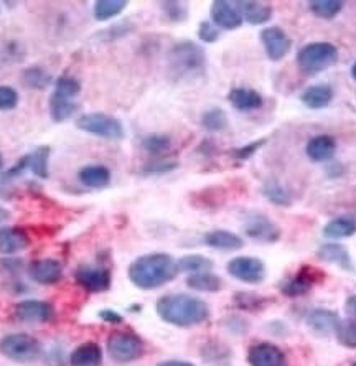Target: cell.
Segmentation results:
<instances>
[{
    "label": "cell",
    "mask_w": 356,
    "mask_h": 366,
    "mask_svg": "<svg viewBox=\"0 0 356 366\" xmlns=\"http://www.w3.org/2000/svg\"><path fill=\"white\" fill-rule=\"evenodd\" d=\"M157 314L167 324L175 327H195L210 317L208 303L188 294H167L158 299Z\"/></svg>",
    "instance_id": "obj_1"
},
{
    "label": "cell",
    "mask_w": 356,
    "mask_h": 366,
    "mask_svg": "<svg viewBox=\"0 0 356 366\" xmlns=\"http://www.w3.org/2000/svg\"><path fill=\"white\" fill-rule=\"evenodd\" d=\"M178 274L177 261L165 253L145 254L129 266V279L135 288L152 290L169 284Z\"/></svg>",
    "instance_id": "obj_2"
},
{
    "label": "cell",
    "mask_w": 356,
    "mask_h": 366,
    "mask_svg": "<svg viewBox=\"0 0 356 366\" xmlns=\"http://www.w3.org/2000/svg\"><path fill=\"white\" fill-rule=\"evenodd\" d=\"M169 68L173 78H196L205 73L206 55L193 42H180L169 53Z\"/></svg>",
    "instance_id": "obj_3"
},
{
    "label": "cell",
    "mask_w": 356,
    "mask_h": 366,
    "mask_svg": "<svg viewBox=\"0 0 356 366\" xmlns=\"http://www.w3.org/2000/svg\"><path fill=\"white\" fill-rule=\"evenodd\" d=\"M338 61V48L328 42H316L303 47L297 55V65L303 73L319 74Z\"/></svg>",
    "instance_id": "obj_4"
},
{
    "label": "cell",
    "mask_w": 356,
    "mask_h": 366,
    "mask_svg": "<svg viewBox=\"0 0 356 366\" xmlns=\"http://www.w3.org/2000/svg\"><path fill=\"white\" fill-rule=\"evenodd\" d=\"M0 353L15 363H33L42 355V347L30 333H10L0 340Z\"/></svg>",
    "instance_id": "obj_5"
},
{
    "label": "cell",
    "mask_w": 356,
    "mask_h": 366,
    "mask_svg": "<svg viewBox=\"0 0 356 366\" xmlns=\"http://www.w3.org/2000/svg\"><path fill=\"white\" fill-rule=\"evenodd\" d=\"M76 127L83 132H87V134L108 140H121L126 135L122 122L114 116L103 113H91L79 116L76 119Z\"/></svg>",
    "instance_id": "obj_6"
},
{
    "label": "cell",
    "mask_w": 356,
    "mask_h": 366,
    "mask_svg": "<svg viewBox=\"0 0 356 366\" xmlns=\"http://www.w3.org/2000/svg\"><path fill=\"white\" fill-rule=\"evenodd\" d=\"M108 353L117 363H130L144 355V342L132 332H114L108 338Z\"/></svg>",
    "instance_id": "obj_7"
},
{
    "label": "cell",
    "mask_w": 356,
    "mask_h": 366,
    "mask_svg": "<svg viewBox=\"0 0 356 366\" xmlns=\"http://www.w3.org/2000/svg\"><path fill=\"white\" fill-rule=\"evenodd\" d=\"M228 272L235 279L246 282V284H259L266 277V266L261 259L241 256L228 263Z\"/></svg>",
    "instance_id": "obj_8"
},
{
    "label": "cell",
    "mask_w": 356,
    "mask_h": 366,
    "mask_svg": "<svg viewBox=\"0 0 356 366\" xmlns=\"http://www.w3.org/2000/svg\"><path fill=\"white\" fill-rule=\"evenodd\" d=\"M322 279H325V272L312 266H305L302 267L296 276L290 277L289 281H285L280 289H282V292L287 295V297H300V295H305L309 292L312 285Z\"/></svg>",
    "instance_id": "obj_9"
},
{
    "label": "cell",
    "mask_w": 356,
    "mask_h": 366,
    "mask_svg": "<svg viewBox=\"0 0 356 366\" xmlns=\"http://www.w3.org/2000/svg\"><path fill=\"white\" fill-rule=\"evenodd\" d=\"M261 42L272 61L282 60L292 48V40L279 26H267L261 32Z\"/></svg>",
    "instance_id": "obj_10"
},
{
    "label": "cell",
    "mask_w": 356,
    "mask_h": 366,
    "mask_svg": "<svg viewBox=\"0 0 356 366\" xmlns=\"http://www.w3.org/2000/svg\"><path fill=\"white\" fill-rule=\"evenodd\" d=\"M211 20L218 28L223 30H236L243 24L237 2H226V0H217L211 6Z\"/></svg>",
    "instance_id": "obj_11"
},
{
    "label": "cell",
    "mask_w": 356,
    "mask_h": 366,
    "mask_svg": "<svg viewBox=\"0 0 356 366\" xmlns=\"http://www.w3.org/2000/svg\"><path fill=\"white\" fill-rule=\"evenodd\" d=\"M17 319L28 322V324H45L55 319V308L43 301H22L15 306Z\"/></svg>",
    "instance_id": "obj_12"
},
{
    "label": "cell",
    "mask_w": 356,
    "mask_h": 366,
    "mask_svg": "<svg viewBox=\"0 0 356 366\" xmlns=\"http://www.w3.org/2000/svg\"><path fill=\"white\" fill-rule=\"evenodd\" d=\"M78 284L90 292H104L111 288V272L104 267L83 266L74 272Z\"/></svg>",
    "instance_id": "obj_13"
},
{
    "label": "cell",
    "mask_w": 356,
    "mask_h": 366,
    "mask_svg": "<svg viewBox=\"0 0 356 366\" xmlns=\"http://www.w3.org/2000/svg\"><path fill=\"white\" fill-rule=\"evenodd\" d=\"M248 361L251 366H287V358L279 347L261 342L249 348Z\"/></svg>",
    "instance_id": "obj_14"
},
{
    "label": "cell",
    "mask_w": 356,
    "mask_h": 366,
    "mask_svg": "<svg viewBox=\"0 0 356 366\" xmlns=\"http://www.w3.org/2000/svg\"><path fill=\"white\" fill-rule=\"evenodd\" d=\"M28 276L32 277L37 284L51 285L60 282L61 277H63V266H61V263L56 261V259H38V261H33L30 264Z\"/></svg>",
    "instance_id": "obj_15"
},
{
    "label": "cell",
    "mask_w": 356,
    "mask_h": 366,
    "mask_svg": "<svg viewBox=\"0 0 356 366\" xmlns=\"http://www.w3.org/2000/svg\"><path fill=\"white\" fill-rule=\"evenodd\" d=\"M246 235L261 242H274L280 238L279 228L264 215H251L244 224Z\"/></svg>",
    "instance_id": "obj_16"
},
{
    "label": "cell",
    "mask_w": 356,
    "mask_h": 366,
    "mask_svg": "<svg viewBox=\"0 0 356 366\" xmlns=\"http://www.w3.org/2000/svg\"><path fill=\"white\" fill-rule=\"evenodd\" d=\"M341 320L335 312L327 310V308H315L307 315V325L312 332L320 335V337H328V335L337 333Z\"/></svg>",
    "instance_id": "obj_17"
},
{
    "label": "cell",
    "mask_w": 356,
    "mask_h": 366,
    "mask_svg": "<svg viewBox=\"0 0 356 366\" xmlns=\"http://www.w3.org/2000/svg\"><path fill=\"white\" fill-rule=\"evenodd\" d=\"M30 246V236L22 228L8 226L0 229V254L13 256Z\"/></svg>",
    "instance_id": "obj_18"
},
{
    "label": "cell",
    "mask_w": 356,
    "mask_h": 366,
    "mask_svg": "<svg viewBox=\"0 0 356 366\" xmlns=\"http://www.w3.org/2000/svg\"><path fill=\"white\" fill-rule=\"evenodd\" d=\"M337 142L330 135H316L307 142L305 152L312 162H327L335 156Z\"/></svg>",
    "instance_id": "obj_19"
},
{
    "label": "cell",
    "mask_w": 356,
    "mask_h": 366,
    "mask_svg": "<svg viewBox=\"0 0 356 366\" xmlns=\"http://www.w3.org/2000/svg\"><path fill=\"white\" fill-rule=\"evenodd\" d=\"M101 363H103V350L94 342L83 343L69 355L71 366H101Z\"/></svg>",
    "instance_id": "obj_20"
},
{
    "label": "cell",
    "mask_w": 356,
    "mask_h": 366,
    "mask_svg": "<svg viewBox=\"0 0 356 366\" xmlns=\"http://www.w3.org/2000/svg\"><path fill=\"white\" fill-rule=\"evenodd\" d=\"M228 99L237 111H254V109L262 108L264 104L262 96L249 88H235L228 94Z\"/></svg>",
    "instance_id": "obj_21"
},
{
    "label": "cell",
    "mask_w": 356,
    "mask_h": 366,
    "mask_svg": "<svg viewBox=\"0 0 356 366\" xmlns=\"http://www.w3.org/2000/svg\"><path fill=\"white\" fill-rule=\"evenodd\" d=\"M205 244L213 249L236 251L243 248L244 241L243 238L235 235V233L226 231V229H217V231H211L208 235H205Z\"/></svg>",
    "instance_id": "obj_22"
},
{
    "label": "cell",
    "mask_w": 356,
    "mask_h": 366,
    "mask_svg": "<svg viewBox=\"0 0 356 366\" xmlns=\"http://www.w3.org/2000/svg\"><path fill=\"white\" fill-rule=\"evenodd\" d=\"M78 178L85 187L104 188L111 182V170L104 165H87L78 172Z\"/></svg>",
    "instance_id": "obj_23"
},
{
    "label": "cell",
    "mask_w": 356,
    "mask_h": 366,
    "mask_svg": "<svg viewBox=\"0 0 356 366\" xmlns=\"http://www.w3.org/2000/svg\"><path fill=\"white\" fill-rule=\"evenodd\" d=\"M243 20L251 25H262L271 20L272 7L264 2H237Z\"/></svg>",
    "instance_id": "obj_24"
},
{
    "label": "cell",
    "mask_w": 356,
    "mask_h": 366,
    "mask_svg": "<svg viewBox=\"0 0 356 366\" xmlns=\"http://www.w3.org/2000/svg\"><path fill=\"white\" fill-rule=\"evenodd\" d=\"M333 90L327 85H315L302 92L300 101L310 109H323L332 103Z\"/></svg>",
    "instance_id": "obj_25"
},
{
    "label": "cell",
    "mask_w": 356,
    "mask_h": 366,
    "mask_svg": "<svg viewBox=\"0 0 356 366\" xmlns=\"http://www.w3.org/2000/svg\"><path fill=\"white\" fill-rule=\"evenodd\" d=\"M316 256L325 263L337 264L345 271H353V263H351L348 251L343 248L341 244H323L322 248L316 251Z\"/></svg>",
    "instance_id": "obj_26"
},
{
    "label": "cell",
    "mask_w": 356,
    "mask_h": 366,
    "mask_svg": "<svg viewBox=\"0 0 356 366\" xmlns=\"http://www.w3.org/2000/svg\"><path fill=\"white\" fill-rule=\"evenodd\" d=\"M187 285L200 292H218L223 288V281L213 272H196V274L188 276Z\"/></svg>",
    "instance_id": "obj_27"
},
{
    "label": "cell",
    "mask_w": 356,
    "mask_h": 366,
    "mask_svg": "<svg viewBox=\"0 0 356 366\" xmlns=\"http://www.w3.org/2000/svg\"><path fill=\"white\" fill-rule=\"evenodd\" d=\"M22 81L28 90L43 91L50 86L51 74L46 69H43L42 66H30L22 73Z\"/></svg>",
    "instance_id": "obj_28"
},
{
    "label": "cell",
    "mask_w": 356,
    "mask_h": 366,
    "mask_svg": "<svg viewBox=\"0 0 356 366\" xmlns=\"http://www.w3.org/2000/svg\"><path fill=\"white\" fill-rule=\"evenodd\" d=\"M126 7V0H98L94 3V8H92V13H94V19L98 22H108L117 17L121 12H124Z\"/></svg>",
    "instance_id": "obj_29"
},
{
    "label": "cell",
    "mask_w": 356,
    "mask_h": 366,
    "mask_svg": "<svg viewBox=\"0 0 356 366\" xmlns=\"http://www.w3.org/2000/svg\"><path fill=\"white\" fill-rule=\"evenodd\" d=\"M50 147L40 145L32 153H28V169L40 178H48V158H50Z\"/></svg>",
    "instance_id": "obj_30"
},
{
    "label": "cell",
    "mask_w": 356,
    "mask_h": 366,
    "mask_svg": "<svg viewBox=\"0 0 356 366\" xmlns=\"http://www.w3.org/2000/svg\"><path fill=\"white\" fill-rule=\"evenodd\" d=\"M201 356L206 363L211 365H226L230 363L231 351L230 348L219 342H210L201 348Z\"/></svg>",
    "instance_id": "obj_31"
},
{
    "label": "cell",
    "mask_w": 356,
    "mask_h": 366,
    "mask_svg": "<svg viewBox=\"0 0 356 366\" xmlns=\"http://www.w3.org/2000/svg\"><path fill=\"white\" fill-rule=\"evenodd\" d=\"M356 233V222L351 218H337L327 223V226L323 228V235L327 238H350Z\"/></svg>",
    "instance_id": "obj_32"
},
{
    "label": "cell",
    "mask_w": 356,
    "mask_h": 366,
    "mask_svg": "<svg viewBox=\"0 0 356 366\" xmlns=\"http://www.w3.org/2000/svg\"><path fill=\"white\" fill-rule=\"evenodd\" d=\"M78 109H79V106L74 103V101H66V99L56 98V96H51L50 114H51L53 121H56V122L68 121L69 117H73L74 114L78 113Z\"/></svg>",
    "instance_id": "obj_33"
},
{
    "label": "cell",
    "mask_w": 356,
    "mask_h": 366,
    "mask_svg": "<svg viewBox=\"0 0 356 366\" xmlns=\"http://www.w3.org/2000/svg\"><path fill=\"white\" fill-rule=\"evenodd\" d=\"M177 266L178 271L196 274V272H208L213 267V263H211V259L205 258L201 254H188L183 256L182 259H178Z\"/></svg>",
    "instance_id": "obj_34"
},
{
    "label": "cell",
    "mask_w": 356,
    "mask_h": 366,
    "mask_svg": "<svg viewBox=\"0 0 356 366\" xmlns=\"http://www.w3.org/2000/svg\"><path fill=\"white\" fill-rule=\"evenodd\" d=\"M309 7L314 15L330 20L335 19L338 13L341 12L343 2H340V0H314V2L309 3Z\"/></svg>",
    "instance_id": "obj_35"
},
{
    "label": "cell",
    "mask_w": 356,
    "mask_h": 366,
    "mask_svg": "<svg viewBox=\"0 0 356 366\" xmlns=\"http://www.w3.org/2000/svg\"><path fill=\"white\" fill-rule=\"evenodd\" d=\"M79 91H81V85H79L78 79L71 76H61L58 81H56L53 96L66 101H73L79 94Z\"/></svg>",
    "instance_id": "obj_36"
},
{
    "label": "cell",
    "mask_w": 356,
    "mask_h": 366,
    "mask_svg": "<svg viewBox=\"0 0 356 366\" xmlns=\"http://www.w3.org/2000/svg\"><path fill=\"white\" fill-rule=\"evenodd\" d=\"M201 126L205 127L206 131L211 132H219L228 127V116L223 109L213 108L210 111H206L203 116H201Z\"/></svg>",
    "instance_id": "obj_37"
},
{
    "label": "cell",
    "mask_w": 356,
    "mask_h": 366,
    "mask_svg": "<svg viewBox=\"0 0 356 366\" xmlns=\"http://www.w3.org/2000/svg\"><path fill=\"white\" fill-rule=\"evenodd\" d=\"M262 192L267 200H271L274 205H279V206L290 205L289 193L285 192L282 185H279V182H276V180H267V182H264Z\"/></svg>",
    "instance_id": "obj_38"
},
{
    "label": "cell",
    "mask_w": 356,
    "mask_h": 366,
    "mask_svg": "<svg viewBox=\"0 0 356 366\" xmlns=\"http://www.w3.org/2000/svg\"><path fill=\"white\" fill-rule=\"evenodd\" d=\"M142 147L152 156H164L167 151H170L171 140L164 134H151L142 139Z\"/></svg>",
    "instance_id": "obj_39"
},
{
    "label": "cell",
    "mask_w": 356,
    "mask_h": 366,
    "mask_svg": "<svg viewBox=\"0 0 356 366\" xmlns=\"http://www.w3.org/2000/svg\"><path fill=\"white\" fill-rule=\"evenodd\" d=\"M337 338L341 345L348 348H356V322H341L337 328Z\"/></svg>",
    "instance_id": "obj_40"
},
{
    "label": "cell",
    "mask_w": 356,
    "mask_h": 366,
    "mask_svg": "<svg viewBox=\"0 0 356 366\" xmlns=\"http://www.w3.org/2000/svg\"><path fill=\"white\" fill-rule=\"evenodd\" d=\"M162 8L170 22H183L188 17V8L182 2H164Z\"/></svg>",
    "instance_id": "obj_41"
},
{
    "label": "cell",
    "mask_w": 356,
    "mask_h": 366,
    "mask_svg": "<svg viewBox=\"0 0 356 366\" xmlns=\"http://www.w3.org/2000/svg\"><path fill=\"white\" fill-rule=\"evenodd\" d=\"M19 104V92L10 86H0V111H10Z\"/></svg>",
    "instance_id": "obj_42"
},
{
    "label": "cell",
    "mask_w": 356,
    "mask_h": 366,
    "mask_svg": "<svg viewBox=\"0 0 356 366\" xmlns=\"http://www.w3.org/2000/svg\"><path fill=\"white\" fill-rule=\"evenodd\" d=\"M236 306L244 308V310H257L259 307L264 306V299L254 294H236L235 297Z\"/></svg>",
    "instance_id": "obj_43"
},
{
    "label": "cell",
    "mask_w": 356,
    "mask_h": 366,
    "mask_svg": "<svg viewBox=\"0 0 356 366\" xmlns=\"http://www.w3.org/2000/svg\"><path fill=\"white\" fill-rule=\"evenodd\" d=\"M198 38L203 40L206 43H214L219 38V28L217 25L210 24V22H201L198 26Z\"/></svg>",
    "instance_id": "obj_44"
},
{
    "label": "cell",
    "mask_w": 356,
    "mask_h": 366,
    "mask_svg": "<svg viewBox=\"0 0 356 366\" xmlns=\"http://www.w3.org/2000/svg\"><path fill=\"white\" fill-rule=\"evenodd\" d=\"M262 144H264V140H256V142H251L248 145H244V147L232 151V156H235L236 158H239V160H246V158L253 157Z\"/></svg>",
    "instance_id": "obj_45"
},
{
    "label": "cell",
    "mask_w": 356,
    "mask_h": 366,
    "mask_svg": "<svg viewBox=\"0 0 356 366\" xmlns=\"http://www.w3.org/2000/svg\"><path fill=\"white\" fill-rule=\"evenodd\" d=\"M129 32H130V26H127V24L124 22V24H117L111 26L109 30H105V32L101 33V37H104V40H117L124 37V35H127Z\"/></svg>",
    "instance_id": "obj_46"
},
{
    "label": "cell",
    "mask_w": 356,
    "mask_h": 366,
    "mask_svg": "<svg viewBox=\"0 0 356 366\" xmlns=\"http://www.w3.org/2000/svg\"><path fill=\"white\" fill-rule=\"evenodd\" d=\"M177 167V162H153V164L145 167L149 174H160V172H170Z\"/></svg>",
    "instance_id": "obj_47"
},
{
    "label": "cell",
    "mask_w": 356,
    "mask_h": 366,
    "mask_svg": "<svg viewBox=\"0 0 356 366\" xmlns=\"http://www.w3.org/2000/svg\"><path fill=\"white\" fill-rule=\"evenodd\" d=\"M99 317L105 322H109V324H122V317L117 314V312H112V310H103L99 312Z\"/></svg>",
    "instance_id": "obj_48"
},
{
    "label": "cell",
    "mask_w": 356,
    "mask_h": 366,
    "mask_svg": "<svg viewBox=\"0 0 356 366\" xmlns=\"http://www.w3.org/2000/svg\"><path fill=\"white\" fill-rule=\"evenodd\" d=\"M346 314L356 322V295H351L348 301H346Z\"/></svg>",
    "instance_id": "obj_49"
},
{
    "label": "cell",
    "mask_w": 356,
    "mask_h": 366,
    "mask_svg": "<svg viewBox=\"0 0 356 366\" xmlns=\"http://www.w3.org/2000/svg\"><path fill=\"white\" fill-rule=\"evenodd\" d=\"M157 366H195L193 363H188V361H180V360H169V361H162Z\"/></svg>",
    "instance_id": "obj_50"
},
{
    "label": "cell",
    "mask_w": 356,
    "mask_h": 366,
    "mask_svg": "<svg viewBox=\"0 0 356 366\" xmlns=\"http://www.w3.org/2000/svg\"><path fill=\"white\" fill-rule=\"evenodd\" d=\"M8 218H10V211L6 210V208H2V206H0V223L7 222Z\"/></svg>",
    "instance_id": "obj_51"
},
{
    "label": "cell",
    "mask_w": 356,
    "mask_h": 366,
    "mask_svg": "<svg viewBox=\"0 0 356 366\" xmlns=\"http://www.w3.org/2000/svg\"><path fill=\"white\" fill-rule=\"evenodd\" d=\"M351 76H353L355 81H356V61H355V65L351 66Z\"/></svg>",
    "instance_id": "obj_52"
},
{
    "label": "cell",
    "mask_w": 356,
    "mask_h": 366,
    "mask_svg": "<svg viewBox=\"0 0 356 366\" xmlns=\"http://www.w3.org/2000/svg\"><path fill=\"white\" fill-rule=\"evenodd\" d=\"M2 165H3V158L2 156H0V169H2Z\"/></svg>",
    "instance_id": "obj_53"
},
{
    "label": "cell",
    "mask_w": 356,
    "mask_h": 366,
    "mask_svg": "<svg viewBox=\"0 0 356 366\" xmlns=\"http://www.w3.org/2000/svg\"><path fill=\"white\" fill-rule=\"evenodd\" d=\"M353 366H356V363H353Z\"/></svg>",
    "instance_id": "obj_54"
}]
</instances>
